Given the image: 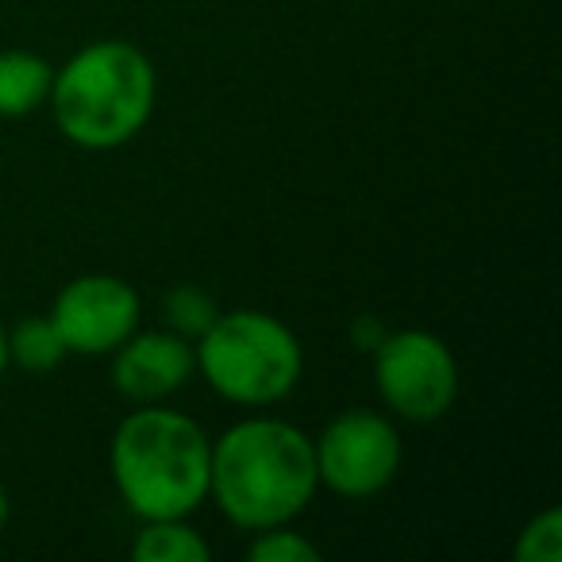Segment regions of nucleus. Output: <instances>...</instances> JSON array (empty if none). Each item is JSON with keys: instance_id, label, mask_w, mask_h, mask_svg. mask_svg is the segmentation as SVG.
Wrapping results in <instances>:
<instances>
[{"instance_id": "1", "label": "nucleus", "mask_w": 562, "mask_h": 562, "mask_svg": "<svg viewBox=\"0 0 562 562\" xmlns=\"http://www.w3.org/2000/svg\"><path fill=\"white\" fill-rule=\"evenodd\" d=\"M313 436L281 416H247L212 439L209 501L243 531L293 524L316 501Z\"/></svg>"}, {"instance_id": "4", "label": "nucleus", "mask_w": 562, "mask_h": 562, "mask_svg": "<svg viewBox=\"0 0 562 562\" xmlns=\"http://www.w3.org/2000/svg\"><path fill=\"white\" fill-rule=\"evenodd\" d=\"M196 374L216 397L243 408H270L297 390L305 351L293 328L262 308H232L193 344Z\"/></svg>"}, {"instance_id": "14", "label": "nucleus", "mask_w": 562, "mask_h": 562, "mask_svg": "<svg viewBox=\"0 0 562 562\" xmlns=\"http://www.w3.org/2000/svg\"><path fill=\"white\" fill-rule=\"evenodd\" d=\"M250 562H321V547L308 536L293 531L290 524H278V528H262L247 547Z\"/></svg>"}, {"instance_id": "10", "label": "nucleus", "mask_w": 562, "mask_h": 562, "mask_svg": "<svg viewBox=\"0 0 562 562\" xmlns=\"http://www.w3.org/2000/svg\"><path fill=\"white\" fill-rule=\"evenodd\" d=\"M139 536L132 543L135 562H209L212 547L201 531L189 524V516L178 520H139Z\"/></svg>"}, {"instance_id": "11", "label": "nucleus", "mask_w": 562, "mask_h": 562, "mask_svg": "<svg viewBox=\"0 0 562 562\" xmlns=\"http://www.w3.org/2000/svg\"><path fill=\"white\" fill-rule=\"evenodd\" d=\"M66 344L58 336L55 321L50 316H24L16 328L9 331V359L12 367L27 370V374H50V370L63 367Z\"/></svg>"}, {"instance_id": "2", "label": "nucleus", "mask_w": 562, "mask_h": 562, "mask_svg": "<svg viewBox=\"0 0 562 562\" xmlns=\"http://www.w3.org/2000/svg\"><path fill=\"white\" fill-rule=\"evenodd\" d=\"M109 467L135 520H178L209 501L212 439L178 408L139 405L112 431Z\"/></svg>"}, {"instance_id": "16", "label": "nucleus", "mask_w": 562, "mask_h": 562, "mask_svg": "<svg viewBox=\"0 0 562 562\" xmlns=\"http://www.w3.org/2000/svg\"><path fill=\"white\" fill-rule=\"evenodd\" d=\"M12 367V359H9V328L0 324V378H4V370Z\"/></svg>"}, {"instance_id": "8", "label": "nucleus", "mask_w": 562, "mask_h": 562, "mask_svg": "<svg viewBox=\"0 0 562 562\" xmlns=\"http://www.w3.org/2000/svg\"><path fill=\"white\" fill-rule=\"evenodd\" d=\"M193 374V344L170 328L135 331L112 351V385L132 405H162Z\"/></svg>"}, {"instance_id": "7", "label": "nucleus", "mask_w": 562, "mask_h": 562, "mask_svg": "<svg viewBox=\"0 0 562 562\" xmlns=\"http://www.w3.org/2000/svg\"><path fill=\"white\" fill-rule=\"evenodd\" d=\"M47 316L55 321L66 351L101 359L139 331L143 301L120 273H81L58 290Z\"/></svg>"}, {"instance_id": "12", "label": "nucleus", "mask_w": 562, "mask_h": 562, "mask_svg": "<svg viewBox=\"0 0 562 562\" xmlns=\"http://www.w3.org/2000/svg\"><path fill=\"white\" fill-rule=\"evenodd\" d=\"M162 316H166V328L178 331V336L189 339V344H196V339L212 328V321L220 316V305L209 290L181 281V285H173V290L162 297Z\"/></svg>"}, {"instance_id": "5", "label": "nucleus", "mask_w": 562, "mask_h": 562, "mask_svg": "<svg viewBox=\"0 0 562 562\" xmlns=\"http://www.w3.org/2000/svg\"><path fill=\"white\" fill-rule=\"evenodd\" d=\"M374 385L393 416L431 424L451 413L459 397V362L436 331H385L374 347Z\"/></svg>"}, {"instance_id": "15", "label": "nucleus", "mask_w": 562, "mask_h": 562, "mask_svg": "<svg viewBox=\"0 0 562 562\" xmlns=\"http://www.w3.org/2000/svg\"><path fill=\"white\" fill-rule=\"evenodd\" d=\"M347 336H351V344L359 347V351H370V355H374V347L385 339V328L374 321V316H359V321H355L351 328H347Z\"/></svg>"}, {"instance_id": "6", "label": "nucleus", "mask_w": 562, "mask_h": 562, "mask_svg": "<svg viewBox=\"0 0 562 562\" xmlns=\"http://www.w3.org/2000/svg\"><path fill=\"white\" fill-rule=\"evenodd\" d=\"M316 477L324 490L347 501H367L390 490L405 462V443L390 416L374 408H347L331 416L313 439Z\"/></svg>"}, {"instance_id": "13", "label": "nucleus", "mask_w": 562, "mask_h": 562, "mask_svg": "<svg viewBox=\"0 0 562 562\" xmlns=\"http://www.w3.org/2000/svg\"><path fill=\"white\" fill-rule=\"evenodd\" d=\"M516 562H562V508H543L520 528L513 547Z\"/></svg>"}, {"instance_id": "3", "label": "nucleus", "mask_w": 562, "mask_h": 562, "mask_svg": "<svg viewBox=\"0 0 562 562\" xmlns=\"http://www.w3.org/2000/svg\"><path fill=\"white\" fill-rule=\"evenodd\" d=\"M155 63L127 40H97L66 58L50 81V116L66 143L81 150H116L155 116Z\"/></svg>"}, {"instance_id": "17", "label": "nucleus", "mask_w": 562, "mask_h": 562, "mask_svg": "<svg viewBox=\"0 0 562 562\" xmlns=\"http://www.w3.org/2000/svg\"><path fill=\"white\" fill-rule=\"evenodd\" d=\"M9 520H12V501H9V490L0 485V531L9 528Z\"/></svg>"}, {"instance_id": "9", "label": "nucleus", "mask_w": 562, "mask_h": 562, "mask_svg": "<svg viewBox=\"0 0 562 562\" xmlns=\"http://www.w3.org/2000/svg\"><path fill=\"white\" fill-rule=\"evenodd\" d=\"M55 66L35 50H0V120L32 116L47 104Z\"/></svg>"}]
</instances>
